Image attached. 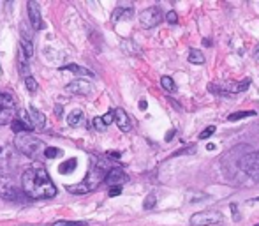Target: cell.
<instances>
[{"label": "cell", "mask_w": 259, "mask_h": 226, "mask_svg": "<svg viewBox=\"0 0 259 226\" xmlns=\"http://www.w3.org/2000/svg\"><path fill=\"white\" fill-rule=\"evenodd\" d=\"M21 191L30 200H48L57 196L52 177L42 168H27L21 177Z\"/></svg>", "instance_id": "obj_1"}, {"label": "cell", "mask_w": 259, "mask_h": 226, "mask_svg": "<svg viewBox=\"0 0 259 226\" xmlns=\"http://www.w3.org/2000/svg\"><path fill=\"white\" fill-rule=\"evenodd\" d=\"M133 18V9L131 7H118L113 13V21H120V20H129Z\"/></svg>", "instance_id": "obj_15"}, {"label": "cell", "mask_w": 259, "mask_h": 226, "mask_svg": "<svg viewBox=\"0 0 259 226\" xmlns=\"http://www.w3.org/2000/svg\"><path fill=\"white\" fill-rule=\"evenodd\" d=\"M166 20H167V23H177V21H178V14L175 13V11H169V13L166 14Z\"/></svg>", "instance_id": "obj_30"}, {"label": "cell", "mask_w": 259, "mask_h": 226, "mask_svg": "<svg viewBox=\"0 0 259 226\" xmlns=\"http://www.w3.org/2000/svg\"><path fill=\"white\" fill-rule=\"evenodd\" d=\"M28 62H30V58L23 53V50L18 46V65H20V71L21 74H25V78H27V72H28Z\"/></svg>", "instance_id": "obj_14"}, {"label": "cell", "mask_w": 259, "mask_h": 226, "mask_svg": "<svg viewBox=\"0 0 259 226\" xmlns=\"http://www.w3.org/2000/svg\"><path fill=\"white\" fill-rule=\"evenodd\" d=\"M213 133H215V127H213V126H210L208 129L203 131V133H199V140H208V138H210Z\"/></svg>", "instance_id": "obj_28"}, {"label": "cell", "mask_w": 259, "mask_h": 226, "mask_svg": "<svg viewBox=\"0 0 259 226\" xmlns=\"http://www.w3.org/2000/svg\"><path fill=\"white\" fill-rule=\"evenodd\" d=\"M64 71H71V72H76V74H81V76H90V78H94V72L89 71V69L85 67H79V65L76 64H71V65H65Z\"/></svg>", "instance_id": "obj_19"}, {"label": "cell", "mask_w": 259, "mask_h": 226, "mask_svg": "<svg viewBox=\"0 0 259 226\" xmlns=\"http://www.w3.org/2000/svg\"><path fill=\"white\" fill-rule=\"evenodd\" d=\"M45 156L48 159H53V158H57V156H60V150H58V148H55V147H46Z\"/></svg>", "instance_id": "obj_27"}, {"label": "cell", "mask_w": 259, "mask_h": 226, "mask_svg": "<svg viewBox=\"0 0 259 226\" xmlns=\"http://www.w3.org/2000/svg\"><path fill=\"white\" fill-rule=\"evenodd\" d=\"M113 117H115V122H116V126L120 127V131L129 133V131L133 129V122H131L129 115H127L122 108H116V110L113 111Z\"/></svg>", "instance_id": "obj_12"}, {"label": "cell", "mask_w": 259, "mask_h": 226, "mask_svg": "<svg viewBox=\"0 0 259 226\" xmlns=\"http://www.w3.org/2000/svg\"><path fill=\"white\" fill-rule=\"evenodd\" d=\"M23 226H28V224H23Z\"/></svg>", "instance_id": "obj_34"}, {"label": "cell", "mask_w": 259, "mask_h": 226, "mask_svg": "<svg viewBox=\"0 0 259 226\" xmlns=\"http://www.w3.org/2000/svg\"><path fill=\"white\" fill-rule=\"evenodd\" d=\"M104 182L108 185H111V187H122L123 182H127V175L120 168H111L108 173H106Z\"/></svg>", "instance_id": "obj_11"}, {"label": "cell", "mask_w": 259, "mask_h": 226, "mask_svg": "<svg viewBox=\"0 0 259 226\" xmlns=\"http://www.w3.org/2000/svg\"><path fill=\"white\" fill-rule=\"evenodd\" d=\"M222 221V214L217 210H206V212H196L191 217V226H211Z\"/></svg>", "instance_id": "obj_7"}, {"label": "cell", "mask_w": 259, "mask_h": 226, "mask_svg": "<svg viewBox=\"0 0 259 226\" xmlns=\"http://www.w3.org/2000/svg\"><path fill=\"white\" fill-rule=\"evenodd\" d=\"M52 226H89L87 223H79V221H57Z\"/></svg>", "instance_id": "obj_26"}, {"label": "cell", "mask_w": 259, "mask_h": 226, "mask_svg": "<svg viewBox=\"0 0 259 226\" xmlns=\"http://www.w3.org/2000/svg\"><path fill=\"white\" fill-rule=\"evenodd\" d=\"M94 127H96L97 131H104L106 129V126L103 124V120H101V117H96V119H94Z\"/></svg>", "instance_id": "obj_31"}, {"label": "cell", "mask_w": 259, "mask_h": 226, "mask_svg": "<svg viewBox=\"0 0 259 226\" xmlns=\"http://www.w3.org/2000/svg\"><path fill=\"white\" fill-rule=\"evenodd\" d=\"M16 117V103L9 94L0 92V126L11 124Z\"/></svg>", "instance_id": "obj_6"}, {"label": "cell", "mask_w": 259, "mask_h": 226, "mask_svg": "<svg viewBox=\"0 0 259 226\" xmlns=\"http://www.w3.org/2000/svg\"><path fill=\"white\" fill-rule=\"evenodd\" d=\"M162 11L159 9V7H148V9H145L143 13L140 14V21L141 25H143L145 28H154L157 25L162 21Z\"/></svg>", "instance_id": "obj_9"}, {"label": "cell", "mask_w": 259, "mask_h": 226, "mask_svg": "<svg viewBox=\"0 0 259 226\" xmlns=\"http://www.w3.org/2000/svg\"><path fill=\"white\" fill-rule=\"evenodd\" d=\"M25 85H27L28 92H35V90H37V82H35L32 76H27V78H25Z\"/></svg>", "instance_id": "obj_25"}, {"label": "cell", "mask_w": 259, "mask_h": 226, "mask_svg": "<svg viewBox=\"0 0 259 226\" xmlns=\"http://www.w3.org/2000/svg\"><path fill=\"white\" fill-rule=\"evenodd\" d=\"M76 166H78V161L72 158V159H67V161L62 163V165L58 166V171H60L62 175H67V173H71V171L74 170Z\"/></svg>", "instance_id": "obj_18"}, {"label": "cell", "mask_w": 259, "mask_h": 226, "mask_svg": "<svg viewBox=\"0 0 259 226\" xmlns=\"http://www.w3.org/2000/svg\"><path fill=\"white\" fill-rule=\"evenodd\" d=\"M160 85H162V89L167 90V92H175V90H177L173 78H169V76H162V78H160Z\"/></svg>", "instance_id": "obj_22"}, {"label": "cell", "mask_w": 259, "mask_h": 226, "mask_svg": "<svg viewBox=\"0 0 259 226\" xmlns=\"http://www.w3.org/2000/svg\"><path fill=\"white\" fill-rule=\"evenodd\" d=\"M140 108H141V110H145V108H147V101H141V103H140Z\"/></svg>", "instance_id": "obj_33"}, {"label": "cell", "mask_w": 259, "mask_h": 226, "mask_svg": "<svg viewBox=\"0 0 259 226\" xmlns=\"http://www.w3.org/2000/svg\"><path fill=\"white\" fill-rule=\"evenodd\" d=\"M240 170L254 180H259V152H245L240 158Z\"/></svg>", "instance_id": "obj_5"}, {"label": "cell", "mask_w": 259, "mask_h": 226, "mask_svg": "<svg viewBox=\"0 0 259 226\" xmlns=\"http://www.w3.org/2000/svg\"><path fill=\"white\" fill-rule=\"evenodd\" d=\"M16 148L21 154L27 156V158H37V156L45 154L46 145H45V141L32 136L30 133H23L16 136Z\"/></svg>", "instance_id": "obj_3"}, {"label": "cell", "mask_w": 259, "mask_h": 226, "mask_svg": "<svg viewBox=\"0 0 259 226\" xmlns=\"http://www.w3.org/2000/svg\"><path fill=\"white\" fill-rule=\"evenodd\" d=\"M189 62L191 64H205V55H203V52H199V50H191L189 52Z\"/></svg>", "instance_id": "obj_20"}, {"label": "cell", "mask_w": 259, "mask_h": 226, "mask_svg": "<svg viewBox=\"0 0 259 226\" xmlns=\"http://www.w3.org/2000/svg\"><path fill=\"white\" fill-rule=\"evenodd\" d=\"M20 120H23L32 131L34 129H45V124H46V117L42 115L41 111H37L35 108H28V110L21 111Z\"/></svg>", "instance_id": "obj_8"}, {"label": "cell", "mask_w": 259, "mask_h": 226, "mask_svg": "<svg viewBox=\"0 0 259 226\" xmlns=\"http://www.w3.org/2000/svg\"><path fill=\"white\" fill-rule=\"evenodd\" d=\"M104 177H106L104 166L101 165V161H96V159H92V168L89 170L87 177L83 178L79 184L69 185L67 191L69 193H74V195H87V193L94 191V189H96L97 185H99L101 182L104 180Z\"/></svg>", "instance_id": "obj_2"}, {"label": "cell", "mask_w": 259, "mask_h": 226, "mask_svg": "<svg viewBox=\"0 0 259 226\" xmlns=\"http://www.w3.org/2000/svg\"><path fill=\"white\" fill-rule=\"evenodd\" d=\"M67 92H72V94H90V83L85 82V80H76V82L69 83L67 85Z\"/></svg>", "instance_id": "obj_13"}, {"label": "cell", "mask_w": 259, "mask_h": 226, "mask_svg": "<svg viewBox=\"0 0 259 226\" xmlns=\"http://www.w3.org/2000/svg\"><path fill=\"white\" fill-rule=\"evenodd\" d=\"M11 129L14 131L16 134H23V133H32V129L27 126V124L23 122V120H20V119H14L13 122H11Z\"/></svg>", "instance_id": "obj_16"}, {"label": "cell", "mask_w": 259, "mask_h": 226, "mask_svg": "<svg viewBox=\"0 0 259 226\" xmlns=\"http://www.w3.org/2000/svg\"><path fill=\"white\" fill-rule=\"evenodd\" d=\"M120 193H122V187H111L108 195L109 196H116V195H120Z\"/></svg>", "instance_id": "obj_32"}, {"label": "cell", "mask_w": 259, "mask_h": 226, "mask_svg": "<svg viewBox=\"0 0 259 226\" xmlns=\"http://www.w3.org/2000/svg\"><path fill=\"white\" fill-rule=\"evenodd\" d=\"M155 203H157L155 195H148L147 198H145V202H143V209H145V210H150V209H154V207H155Z\"/></svg>", "instance_id": "obj_24"}, {"label": "cell", "mask_w": 259, "mask_h": 226, "mask_svg": "<svg viewBox=\"0 0 259 226\" xmlns=\"http://www.w3.org/2000/svg\"><path fill=\"white\" fill-rule=\"evenodd\" d=\"M0 196L7 202H16V203H23L25 202V193L20 187H16L11 178H0Z\"/></svg>", "instance_id": "obj_4"}, {"label": "cell", "mask_w": 259, "mask_h": 226, "mask_svg": "<svg viewBox=\"0 0 259 226\" xmlns=\"http://www.w3.org/2000/svg\"><path fill=\"white\" fill-rule=\"evenodd\" d=\"M27 11H28V20H30L32 28H34V30H41L42 16H41V7H39V4L34 2V0L27 2Z\"/></svg>", "instance_id": "obj_10"}, {"label": "cell", "mask_w": 259, "mask_h": 226, "mask_svg": "<svg viewBox=\"0 0 259 226\" xmlns=\"http://www.w3.org/2000/svg\"><path fill=\"white\" fill-rule=\"evenodd\" d=\"M83 122V111L81 110H72L71 113L67 115V124L71 127H76Z\"/></svg>", "instance_id": "obj_17"}, {"label": "cell", "mask_w": 259, "mask_h": 226, "mask_svg": "<svg viewBox=\"0 0 259 226\" xmlns=\"http://www.w3.org/2000/svg\"><path fill=\"white\" fill-rule=\"evenodd\" d=\"M101 120H103L104 126H109V124L115 120V117H113V111H108L106 115H103V117H101Z\"/></svg>", "instance_id": "obj_29"}, {"label": "cell", "mask_w": 259, "mask_h": 226, "mask_svg": "<svg viewBox=\"0 0 259 226\" xmlns=\"http://www.w3.org/2000/svg\"><path fill=\"white\" fill-rule=\"evenodd\" d=\"M256 115V111H236L233 113V115L228 117L229 122H233V120H240V119H247V117H254Z\"/></svg>", "instance_id": "obj_23"}, {"label": "cell", "mask_w": 259, "mask_h": 226, "mask_svg": "<svg viewBox=\"0 0 259 226\" xmlns=\"http://www.w3.org/2000/svg\"><path fill=\"white\" fill-rule=\"evenodd\" d=\"M20 48L23 50V53H25V55H27L28 58L34 55V46H32L30 39H27V37L21 39V41H20Z\"/></svg>", "instance_id": "obj_21"}, {"label": "cell", "mask_w": 259, "mask_h": 226, "mask_svg": "<svg viewBox=\"0 0 259 226\" xmlns=\"http://www.w3.org/2000/svg\"><path fill=\"white\" fill-rule=\"evenodd\" d=\"M256 226H259V224H256Z\"/></svg>", "instance_id": "obj_35"}]
</instances>
